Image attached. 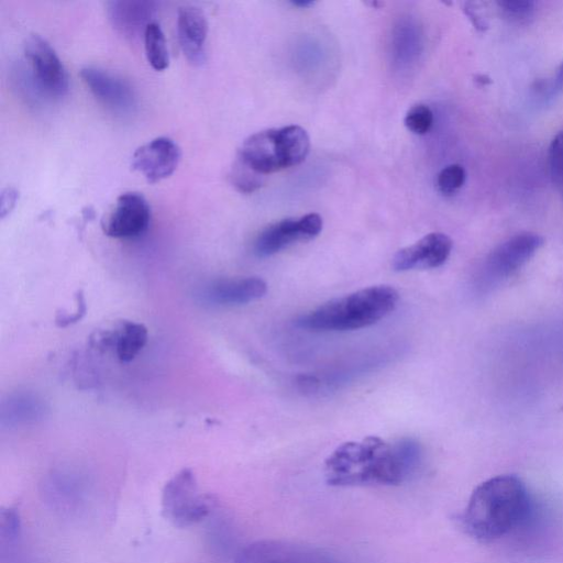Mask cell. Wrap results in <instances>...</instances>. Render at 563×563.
<instances>
[{
	"instance_id": "cell-1",
	"label": "cell",
	"mask_w": 563,
	"mask_h": 563,
	"mask_svg": "<svg viewBox=\"0 0 563 563\" xmlns=\"http://www.w3.org/2000/svg\"><path fill=\"white\" fill-rule=\"evenodd\" d=\"M422 448L413 439L389 443L371 435L339 445L324 461L325 483L334 487L395 486L420 467Z\"/></svg>"
},
{
	"instance_id": "cell-2",
	"label": "cell",
	"mask_w": 563,
	"mask_h": 563,
	"mask_svg": "<svg viewBox=\"0 0 563 563\" xmlns=\"http://www.w3.org/2000/svg\"><path fill=\"white\" fill-rule=\"evenodd\" d=\"M530 510L531 500L523 482L515 475H498L473 490L461 523L470 536L488 542L523 523Z\"/></svg>"
},
{
	"instance_id": "cell-3",
	"label": "cell",
	"mask_w": 563,
	"mask_h": 563,
	"mask_svg": "<svg viewBox=\"0 0 563 563\" xmlns=\"http://www.w3.org/2000/svg\"><path fill=\"white\" fill-rule=\"evenodd\" d=\"M398 291L389 285L369 286L331 299L297 320L312 331H350L375 324L397 306Z\"/></svg>"
},
{
	"instance_id": "cell-4",
	"label": "cell",
	"mask_w": 563,
	"mask_h": 563,
	"mask_svg": "<svg viewBox=\"0 0 563 563\" xmlns=\"http://www.w3.org/2000/svg\"><path fill=\"white\" fill-rule=\"evenodd\" d=\"M164 517L178 528H187L203 520L210 503L198 486L190 468H183L164 486L162 494Z\"/></svg>"
},
{
	"instance_id": "cell-5",
	"label": "cell",
	"mask_w": 563,
	"mask_h": 563,
	"mask_svg": "<svg viewBox=\"0 0 563 563\" xmlns=\"http://www.w3.org/2000/svg\"><path fill=\"white\" fill-rule=\"evenodd\" d=\"M27 70L42 95L58 99L68 91V75L51 44L37 34L29 36L24 44Z\"/></svg>"
},
{
	"instance_id": "cell-6",
	"label": "cell",
	"mask_w": 563,
	"mask_h": 563,
	"mask_svg": "<svg viewBox=\"0 0 563 563\" xmlns=\"http://www.w3.org/2000/svg\"><path fill=\"white\" fill-rule=\"evenodd\" d=\"M234 563H340L323 549L289 540L264 539L245 545Z\"/></svg>"
},
{
	"instance_id": "cell-7",
	"label": "cell",
	"mask_w": 563,
	"mask_h": 563,
	"mask_svg": "<svg viewBox=\"0 0 563 563\" xmlns=\"http://www.w3.org/2000/svg\"><path fill=\"white\" fill-rule=\"evenodd\" d=\"M322 230V218L307 213L298 219H284L265 228L254 242V251L261 256H271L287 246L316 238Z\"/></svg>"
},
{
	"instance_id": "cell-8",
	"label": "cell",
	"mask_w": 563,
	"mask_h": 563,
	"mask_svg": "<svg viewBox=\"0 0 563 563\" xmlns=\"http://www.w3.org/2000/svg\"><path fill=\"white\" fill-rule=\"evenodd\" d=\"M151 209L140 192L129 191L120 195L112 209L102 220L104 234L114 239H132L148 228Z\"/></svg>"
},
{
	"instance_id": "cell-9",
	"label": "cell",
	"mask_w": 563,
	"mask_h": 563,
	"mask_svg": "<svg viewBox=\"0 0 563 563\" xmlns=\"http://www.w3.org/2000/svg\"><path fill=\"white\" fill-rule=\"evenodd\" d=\"M543 244L533 232H521L496 246L488 255L485 269L493 280L507 278L528 262Z\"/></svg>"
},
{
	"instance_id": "cell-10",
	"label": "cell",
	"mask_w": 563,
	"mask_h": 563,
	"mask_svg": "<svg viewBox=\"0 0 563 563\" xmlns=\"http://www.w3.org/2000/svg\"><path fill=\"white\" fill-rule=\"evenodd\" d=\"M238 159L262 176L287 168L280 130H264L249 136L239 150Z\"/></svg>"
},
{
	"instance_id": "cell-11",
	"label": "cell",
	"mask_w": 563,
	"mask_h": 563,
	"mask_svg": "<svg viewBox=\"0 0 563 563\" xmlns=\"http://www.w3.org/2000/svg\"><path fill=\"white\" fill-rule=\"evenodd\" d=\"M180 157L177 143L169 137L159 136L136 148L131 165L153 184L169 177L176 170Z\"/></svg>"
},
{
	"instance_id": "cell-12",
	"label": "cell",
	"mask_w": 563,
	"mask_h": 563,
	"mask_svg": "<svg viewBox=\"0 0 563 563\" xmlns=\"http://www.w3.org/2000/svg\"><path fill=\"white\" fill-rule=\"evenodd\" d=\"M453 247L451 238L441 232L424 235L416 243L400 249L393 257L398 272L437 268L449 258Z\"/></svg>"
},
{
	"instance_id": "cell-13",
	"label": "cell",
	"mask_w": 563,
	"mask_h": 563,
	"mask_svg": "<svg viewBox=\"0 0 563 563\" xmlns=\"http://www.w3.org/2000/svg\"><path fill=\"white\" fill-rule=\"evenodd\" d=\"M80 77L89 91L114 112H129L135 106V95L130 84L106 69L86 66Z\"/></svg>"
},
{
	"instance_id": "cell-14",
	"label": "cell",
	"mask_w": 563,
	"mask_h": 563,
	"mask_svg": "<svg viewBox=\"0 0 563 563\" xmlns=\"http://www.w3.org/2000/svg\"><path fill=\"white\" fill-rule=\"evenodd\" d=\"M108 16L113 29L129 40L145 33L157 11V3L148 0H118L108 2Z\"/></svg>"
},
{
	"instance_id": "cell-15",
	"label": "cell",
	"mask_w": 563,
	"mask_h": 563,
	"mask_svg": "<svg viewBox=\"0 0 563 563\" xmlns=\"http://www.w3.org/2000/svg\"><path fill=\"white\" fill-rule=\"evenodd\" d=\"M267 284L260 277L221 278L209 284L203 290L207 301L220 306H240L262 298Z\"/></svg>"
},
{
	"instance_id": "cell-16",
	"label": "cell",
	"mask_w": 563,
	"mask_h": 563,
	"mask_svg": "<svg viewBox=\"0 0 563 563\" xmlns=\"http://www.w3.org/2000/svg\"><path fill=\"white\" fill-rule=\"evenodd\" d=\"M178 41L184 55L192 64H201L206 55L208 22L205 12L191 4L183 5L177 15Z\"/></svg>"
},
{
	"instance_id": "cell-17",
	"label": "cell",
	"mask_w": 563,
	"mask_h": 563,
	"mask_svg": "<svg viewBox=\"0 0 563 563\" xmlns=\"http://www.w3.org/2000/svg\"><path fill=\"white\" fill-rule=\"evenodd\" d=\"M46 412L47 405L38 395L18 391L2 401L0 421L4 427L27 426L43 420Z\"/></svg>"
},
{
	"instance_id": "cell-18",
	"label": "cell",
	"mask_w": 563,
	"mask_h": 563,
	"mask_svg": "<svg viewBox=\"0 0 563 563\" xmlns=\"http://www.w3.org/2000/svg\"><path fill=\"white\" fill-rule=\"evenodd\" d=\"M147 329L144 324L122 321L113 332L102 336V343L111 346L121 362L132 361L147 342Z\"/></svg>"
},
{
	"instance_id": "cell-19",
	"label": "cell",
	"mask_w": 563,
	"mask_h": 563,
	"mask_svg": "<svg viewBox=\"0 0 563 563\" xmlns=\"http://www.w3.org/2000/svg\"><path fill=\"white\" fill-rule=\"evenodd\" d=\"M420 31L416 24L408 21L399 22L393 35V54L396 63L408 66L417 58L420 52Z\"/></svg>"
},
{
	"instance_id": "cell-20",
	"label": "cell",
	"mask_w": 563,
	"mask_h": 563,
	"mask_svg": "<svg viewBox=\"0 0 563 563\" xmlns=\"http://www.w3.org/2000/svg\"><path fill=\"white\" fill-rule=\"evenodd\" d=\"M146 58L155 70H164L169 64V54L164 33L157 22H152L144 33Z\"/></svg>"
},
{
	"instance_id": "cell-21",
	"label": "cell",
	"mask_w": 563,
	"mask_h": 563,
	"mask_svg": "<svg viewBox=\"0 0 563 563\" xmlns=\"http://www.w3.org/2000/svg\"><path fill=\"white\" fill-rule=\"evenodd\" d=\"M232 185L241 192L250 194L260 188L264 176L257 174L236 158L230 173Z\"/></svg>"
},
{
	"instance_id": "cell-22",
	"label": "cell",
	"mask_w": 563,
	"mask_h": 563,
	"mask_svg": "<svg viewBox=\"0 0 563 563\" xmlns=\"http://www.w3.org/2000/svg\"><path fill=\"white\" fill-rule=\"evenodd\" d=\"M465 169L459 164H451L440 170L437 177V187L443 196L456 194L464 185Z\"/></svg>"
},
{
	"instance_id": "cell-23",
	"label": "cell",
	"mask_w": 563,
	"mask_h": 563,
	"mask_svg": "<svg viewBox=\"0 0 563 563\" xmlns=\"http://www.w3.org/2000/svg\"><path fill=\"white\" fill-rule=\"evenodd\" d=\"M549 166L552 181L563 198V131L559 132L551 141Z\"/></svg>"
},
{
	"instance_id": "cell-24",
	"label": "cell",
	"mask_w": 563,
	"mask_h": 563,
	"mask_svg": "<svg viewBox=\"0 0 563 563\" xmlns=\"http://www.w3.org/2000/svg\"><path fill=\"white\" fill-rule=\"evenodd\" d=\"M404 122L409 131L422 135L432 128L433 112L426 104H416L407 111Z\"/></svg>"
},
{
	"instance_id": "cell-25",
	"label": "cell",
	"mask_w": 563,
	"mask_h": 563,
	"mask_svg": "<svg viewBox=\"0 0 563 563\" xmlns=\"http://www.w3.org/2000/svg\"><path fill=\"white\" fill-rule=\"evenodd\" d=\"M499 7L510 16H529L534 10V2L527 0L499 1Z\"/></svg>"
},
{
	"instance_id": "cell-26",
	"label": "cell",
	"mask_w": 563,
	"mask_h": 563,
	"mask_svg": "<svg viewBox=\"0 0 563 563\" xmlns=\"http://www.w3.org/2000/svg\"><path fill=\"white\" fill-rule=\"evenodd\" d=\"M19 192L13 187H7L2 190L0 197V213L4 218L15 206Z\"/></svg>"
},
{
	"instance_id": "cell-27",
	"label": "cell",
	"mask_w": 563,
	"mask_h": 563,
	"mask_svg": "<svg viewBox=\"0 0 563 563\" xmlns=\"http://www.w3.org/2000/svg\"><path fill=\"white\" fill-rule=\"evenodd\" d=\"M553 89L556 92L563 91V62L558 69Z\"/></svg>"
},
{
	"instance_id": "cell-28",
	"label": "cell",
	"mask_w": 563,
	"mask_h": 563,
	"mask_svg": "<svg viewBox=\"0 0 563 563\" xmlns=\"http://www.w3.org/2000/svg\"><path fill=\"white\" fill-rule=\"evenodd\" d=\"M292 4L298 5V7H308V5L313 4V2L312 1H295V2H292Z\"/></svg>"
}]
</instances>
